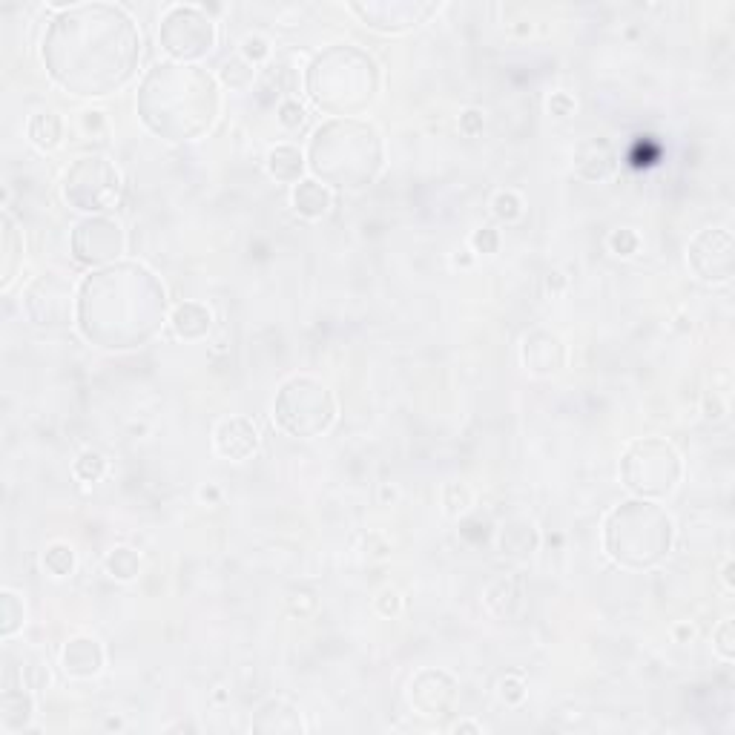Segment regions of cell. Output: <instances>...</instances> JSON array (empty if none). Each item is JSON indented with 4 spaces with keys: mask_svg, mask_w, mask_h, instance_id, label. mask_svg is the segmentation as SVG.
Returning <instances> with one entry per match:
<instances>
[{
    "mask_svg": "<svg viewBox=\"0 0 735 735\" xmlns=\"http://www.w3.org/2000/svg\"><path fill=\"white\" fill-rule=\"evenodd\" d=\"M41 55L61 90L78 98H107L135 78L141 32L130 12L115 3H75L52 18Z\"/></svg>",
    "mask_w": 735,
    "mask_h": 735,
    "instance_id": "cell-1",
    "label": "cell"
},
{
    "mask_svg": "<svg viewBox=\"0 0 735 735\" xmlns=\"http://www.w3.org/2000/svg\"><path fill=\"white\" fill-rule=\"evenodd\" d=\"M167 322V290L156 273L138 262L92 270L78 288L75 325L104 351L147 345Z\"/></svg>",
    "mask_w": 735,
    "mask_h": 735,
    "instance_id": "cell-2",
    "label": "cell"
},
{
    "mask_svg": "<svg viewBox=\"0 0 735 735\" xmlns=\"http://www.w3.org/2000/svg\"><path fill=\"white\" fill-rule=\"evenodd\" d=\"M138 118L164 141H196L213 130L222 112L219 81L201 67L164 61L144 75L138 98Z\"/></svg>",
    "mask_w": 735,
    "mask_h": 735,
    "instance_id": "cell-3",
    "label": "cell"
},
{
    "mask_svg": "<svg viewBox=\"0 0 735 735\" xmlns=\"http://www.w3.org/2000/svg\"><path fill=\"white\" fill-rule=\"evenodd\" d=\"M385 164L379 133L359 118H331L316 127L308 144V167L325 187L359 190L374 184Z\"/></svg>",
    "mask_w": 735,
    "mask_h": 735,
    "instance_id": "cell-4",
    "label": "cell"
},
{
    "mask_svg": "<svg viewBox=\"0 0 735 735\" xmlns=\"http://www.w3.org/2000/svg\"><path fill=\"white\" fill-rule=\"evenodd\" d=\"M305 90L322 112L334 118H357L377 98V61L354 44L328 46L311 61Z\"/></svg>",
    "mask_w": 735,
    "mask_h": 735,
    "instance_id": "cell-5",
    "label": "cell"
},
{
    "mask_svg": "<svg viewBox=\"0 0 735 735\" xmlns=\"http://www.w3.org/2000/svg\"><path fill=\"white\" fill-rule=\"evenodd\" d=\"M672 540H675L672 517L649 500L621 503L606 517V526H603L606 555L624 569L658 566L669 555Z\"/></svg>",
    "mask_w": 735,
    "mask_h": 735,
    "instance_id": "cell-6",
    "label": "cell"
},
{
    "mask_svg": "<svg viewBox=\"0 0 735 735\" xmlns=\"http://www.w3.org/2000/svg\"><path fill=\"white\" fill-rule=\"evenodd\" d=\"M273 420L299 440L322 437L336 423V400L325 382L313 377H290L273 402Z\"/></svg>",
    "mask_w": 735,
    "mask_h": 735,
    "instance_id": "cell-7",
    "label": "cell"
},
{
    "mask_svg": "<svg viewBox=\"0 0 735 735\" xmlns=\"http://www.w3.org/2000/svg\"><path fill=\"white\" fill-rule=\"evenodd\" d=\"M681 457L667 440L644 437L626 448L621 460V480L641 500H664L681 483Z\"/></svg>",
    "mask_w": 735,
    "mask_h": 735,
    "instance_id": "cell-8",
    "label": "cell"
},
{
    "mask_svg": "<svg viewBox=\"0 0 735 735\" xmlns=\"http://www.w3.org/2000/svg\"><path fill=\"white\" fill-rule=\"evenodd\" d=\"M61 190H64V199L75 210L90 213V216H104L121 201L124 181L110 158L84 156L64 173Z\"/></svg>",
    "mask_w": 735,
    "mask_h": 735,
    "instance_id": "cell-9",
    "label": "cell"
},
{
    "mask_svg": "<svg viewBox=\"0 0 735 735\" xmlns=\"http://www.w3.org/2000/svg\"><path fill=\"white\" fill-rule=\"evenodd\" d=\"M219 41V29L216 21L201 9V6H187V3H176L170 6L161 23H158V44L161 49L179 61H199L213 52V46Z\"/></svg>",
    "mask_w": 735,
    "mask_h": 735,
    "instance_id": "cell-10",
    "label": "cell"
},
{
    "mask_svg": "<svg viewBox=\"0 0 735 735\" xmlns=\"http://www.w3.org/2000/svg\"><path fill=\"white\" fill-rule=\"evenodd\" d=\"M69 245H72L75 262L87 268H107L124 256L127 233L121 222H115L112 216H87L84 222L75 224Z\"/></svg>",
    "mask_w": 735,
    "mask_h": 735,
    "instance_id": "cell-11",
    "label": "cell"
},
{
    "mask_svg": "<svg viewBox=\"0 0 735 735\" xmlns=\"http://www.w3.org/2000/svg\"><path fill=\"white\" fill-rule=\"evenodd\" d=\"M78 305V296L69 285V279L58 273H44L38 276L23 296L26 316L41 325V328H64L72 322V313Z\"/></svg>",
    "mask_w": 735,
    "mask_h": 735,
    "instance_id": "cell-12",
    "label": "cell"
},
{
    "mask_svg": "<svg viewBox=\"0 0 735 735\" xmlns=\"http://www.w3.org/2000/svg\"><path fill=\"white\" fill-rule=\"evenodd\" d=\"M690 265L704 282H730L735 268L733 233L727 227H710L701 230L690 242Z\"/></svg>",
    "mask_w": 735,
    "mask_h": 735,
    "instance_id": "cell-13",
    "label": "cell"
},
{
    "mask_svg": "<svg viewBox=\"0 0 735 735\" xmlns=\"http://www.w3.org/2000/svg\"><path fill=\"white\" fill-rule=\"evenodd\" d=\"M440 3H420V0H379V3H351V12H357L362 21L379 32H405L428 21Z\"/></svg>",
    "mask_w": 735,
    "mask_h": 735,
    "instance_id": "cell-14",
    "label": "cell"
},
{
    "mask_svg": "<svg viewBox=\"0 0 735 735\" xmlns=\"http://www.w3.org/2000/svg\"><path fill=\"white\" fill-rule=\"evenodd\" d=\"M408 698H411L414 710L420 715L443 718V715H448L457 707L460 687L443 669H423V672L414 675V681L408 687Z\"/></svg>",
    "mask_w": 735,
    "mask_h": 735,
    "instance_id": "cell-15",
    "label": "cell"
},
{
    "mask_svg": "<svg viewBox=\"0 0 735 735\" xmlns=\"http://www.w3.org/2000/svg\"><path fill=\"white\" fill-rule=\"evenodd\" d=\"M216 451L222 454L224 460H233V463H242L247 457L256 454L259 448V428L253 420L247 417H230L216 428Z\"/></svg>",
    "mask_w": 735,
    "mask_h": 735,
    "instance_id": "cell-16",
    "label": "cell"
},
{
    "mask_svg": "<svg viewBox=\"0 0 735 735\" xmlns=\"http://www.w3.org/2000/svg\"><path fill=\"white\" fill-rule=\"evenodd\" d=\"M563 362H566V348L560 336L549 334V331H532L523 339V365L532 374H540V377L557 374Z\"/></svg>",
    "mask_w": 735,
    "mask_h": 735,
    "instance_id": "cell-17",
    "label": "cell"
},
{
    "mask_svg": "<svg viewBox=\"0 0 735 735\" xmlns=\"http://www.w3.org/2000/svg\"><path fill=\"white\" fill-rule=\"evenodd\" d=\"M253 733L296 735L305 733V724H302V715L293 704L282 701V698H270L253 715Z\"/></svg>",
    "mask_w": 735,
    "mask_h": 735,
    "instance_id": "cell-18",
    "label": "cell"
},
{
    "mask_svg": "<svg viewBox=\"0 0 735 735\" xmlns=\"http://www.w3.org/2000/svg\"><path fill=\"white\" fill-rule=\"evenodd\" d=\"M104 669V646L90 635H78L64 646V672L72 678H95Z\"/></svg>",
    "mask_w": 735,
    "mask_h": 735,
    "instance_id": "cell-19",
    "label": "cell"
},
{
    "mask_svg": "<svg viewBox=\"0 0 735 735\" xmlns=\"http://www.w3.org/2000/svg\"><path fill=\"white\" fill-rule=\"evenodd\" d=\"M35 718V698L23 687H9L0 695V727L3 733H23Z\"/></svg>",
    "mask_w": 735,
    "mask_h": 735,
    "instance_id": "cell-20",
    "label": "cell"
},
{
    "mask_svg": "<svg viewBox=\"0 0 735 735\" xmlns=\"http://www.w3.org/2000/svg\"><path fill=\"white\" fill-rule=\"evenodd\" d=\"M331 201V187H325L322 181L302 179L293 187V207L305 219H322L331 210Z\"/></svg>",
    "mask_w": 735,
    "mask_h": 735,
    "instance_id": "cell-21",
    "label": "cell"
},
{
    "mask_svg": "<svg viewBox=\"0 0 735 735\" xmlns=\"http://www.w3.org/2000/svg\"><path fill=\"white\" fill-rule=\"evenodd\" d=\"M615 164V153L612 147L603 141V138H592V141H583L575 153V167L583 179H603Z\"/></svg>",
    "mask_w": 735,
    "mask_h": 735,
    "instance_id": "cell-22",
    "label": "cell"
},
{
    "mask_svg": "<svg viewBox=\"0 0 735 735\" xmlns=\"http://www.w3.org/2000/svg\"><path fill=\"white\" fill-rule=\"evenodd\" d=\"M0 285L3 290L12 288V282H15V276H18V270L23 268V239H21V230H18V224L12 222V216L6 213L3 216V259H0Z\"/></svg>",
    "mask_w": 735,
    "mask_h": 735,
    "instance_id": "cell-23",
    "label": "cell"
},
{
    "mask_svg": "<svg viewBox=\"0 0 735 735\" xmlns=\"http://www.w3.org/2000/svg\"><path fill=\"white\" fill-rule=\"evenodd\" d=\"M170 325H173V331L176 336L181 339H201V336H207L210 331V325H213V316L210 311L199 305V302H184L179 305L173 316H170Z\"/></svg>",
    "mask_w": 735,
    "mask_h": 735,
    "instance_id": "cell-24",
    "label": "cell"
},
{
    "mask_svg": "<svg viewBox=\"0 0 735 735\" xmlns=\"http://www.w3.org/2000/svg\"><path fill=\"white\" fill-rule=\"evenodd\" d=\"M268 173L276 181H285V184H296L305 173V156L302 150L282 144V147H273L268 156Z\"/></svg>",
    "mask_w": 735,
    "mask_h": 735,
    "instance_id": "cell-25",
    "label": "cell"
},
{
    "mask_svg": "<svg viewBox=\"0 0 735 735\" xmlns=\"http://www.w3.org/2000/svg\"><path fill=\"white\" fill-rule=\"evenodd\" d=\"M29 138L38 150H55L64 138V121L52 110H41L29 121Z\"/></svg>",
    "mask_w": 735,
    "mask_h": 735,
    "instance_id": "cell-26",
    "label": "cell"
},
{
    "mask_svg": "<svg viewBox=\"0 0 735 735\" xmlns=\"http://www.w3.org/2000/svg\"><path fill=\"white\" fill-rule=\"evenodd\" d=\"M23 618H26V606L23 598L12 589L0 592V635L9 641L12 635H18L23 629Z\"/></svg>",
    "mask_w": 735,
    "mask_h": 735,
    "instance_id": "cell-27",
    "label": "cell"
},
{
    "mask_svg": "<svg viewBox=\"0 0 735 735\" xmlns=\"http://www.w3.org/2000/svg\"><path fill=\"white\" fill-rule=\"evenodd\" d=\"M107 572L115 580H133L141 572V560H138L133 549L118 546V549H112L110 555H107Z\"/></svg>",
    "mask_w": 735,
    "mask_h": 735,
    "instance_id": "cell-28",
    "label": "cell"
},
{
    "mask_svg": "<svg viewBox=\"0 0 735 735\" xmlns=\"http://www.w3.org/2000/svg\"><path fill=\"white\" fill-rule=\"evenodd\" d=\"M46 572H52L55 578H67L75 569V552L69 543H52L44 552Z\"/></svg>",
    "mask_w": 735,
    "mask_h": 735,
    "instance_id": "cell-29",
    "label": "cell"
},
{
    "mask_svg": "<svg viewBox=\"0 0 735 735\" xmlns=\"http://www.w3.org/2000/svg\"><path fill=\"white\" fill-rule=\"evenodd\" d=\"M253 78H256V69L245 58H233L222 67V81L230 90H247L253 84Z\"/></svg>",
    "mask_w": 735,
    "mask_h": 735,
    "instance_id": "cell-30",
    "label": "cell"
},
{
    "mask_svg": "<svg viewBox=\"0 0 735 735\" xmlns=\"http://www.w3.org/2000/svg\"><path fill=\"white\" fill-rule=\"evenodd\" d=\"M72 474H75L81 483H98V480L107 474V460H104L98 451H84V454L75 460Z\"/></svg>",
    "mask_w": 735,
    "mask_h": 735,
    "instance_id": "cell-31",
    "label": "cell"
},
{
    "mask_svg": "<svg viewBox=\"0 0 735 735\" xmlns=\"http://www.w3.org/2000/svg\"><path fill=\"white\" fill-rule=\"evenodd\" d=\"M443 506H446V512L451 517L463 514L471 506V491L466 486H460V483H451V486H446V494H443Z\"/></svg>",
    "mask_w": 735,
    "mask_h": 735,
    "instance_id": "cell-32",
    "label": "cell"
},
{
    "mask_svg": "<svg viewBox=\"0 0 735 735\" xmlns=\"http://www.w3.org/2000/svg\"><path fill=\"white\" fill-rule=\"evenodd\" d=\"M735 626L733 621H724V624L715 629V649H718V655L724 658V661H733L735 658Z\"/></svg>",
    "mask_w": 735,
    "mask_h": 735,
    "instance_id": "cell-33",
    "label": "cell"
},
{
    "mask_svg": "<svg viewBox=\"0 0 735 735\" xmlns=\"http://www.w3.org/2000/svg\"><path fill=\"white\" fill-rule=\"evenodd\" d=\"M279 124L288 127V130H299V127L305 124V110H302V104H299V101H285V104L279 107Z\"/></svg>",
    "mask_w": 735,
    "mask_h": 735,
    "instance_id": "cell-34",
    "label": "cell"
},
{
    "mask_svg": "<svg viewBox=\"0 0 735 735\" xmlns=\"http://www.w3.org/2000/svg\"><path fill=\"white\" fill-rule=\"evenodd\" d=\"M242 52H245V61H250L253 67L262 61V58H268L270 55V46L265 38H259V35H247L245 41H242Z\"/></svg>",
    "mask_w": 735,
    "mask_h": 735,
    "instance_id": "cell-35",
    "label": "cell"
},
{
    "mask_svg": "<svg viewBox=\"0 0 735 735\" xmlns=\"http://www.w3.org/2000/svg\"><path fill=\"white\" fill-rule=\"evenodd\" d=\"M494 213H497L500 219L512 222V219L520 216V199H517L514 193H500V196L494 199Z\"/></svg>",
    "mask_w": 735,
    "mask_h": 735,
    "instance_id": "cell-36",
    "label": "cell"
},
{
    "mask_svg": "<svg viewBox=\"0 0 735 735\" xmlns=\"http://www.w3.org/2000/svg\"><path fill=\"white\" fill-rule=\"evenodd\" d=\"M612 250H615L618 256H632V253L638 250V236H635L632 230H618V233L612 236Z\"/></svg>",
    "mask_w": 735,
    "mask_h": 735,
    "instance_id": "cell-37",
    "label": "cell"
},
{
    "mask_svg": "<svg viewBox=\"0 0 735 735\" xmlns=\"http://www.w3.org/2000/svg\"><path fill=\"white\" fill-rule=\"evenodd\" d=\"M500 695H503L509 704H520V701L526 698V687H523V681H520V678L509 675V678H503V681H500Z\"/></svg>",
    "mask_w": 735,
    "mask_h": 735,
    "instance_id": "cell-38",
    "label": "cell"
},
{
    "mask_svg": "<svg viewBox=\"0 0 735 735\" xmlns=\"http://www.w3.org/2000/svg\"><path fill=\"white\" fill-rule=\"evenodd\" d=\"M471 245L477 247L480 253H494L497 245H500V236H497V230H494V227H486V230H477V233H474Z\"/></svg>",
    "mask_w": 735,
    "mask_h": 735,
    "instance_id": "cell-39",
    "label": "cell"
},
{
    "mask_svg": "<svg viewBox=\"0 0 735 735\" xmlns=\"http://www.w3.org/2000/svg\"><path fill=\"white\" fill-rule=\"evenodd\" d=\"M379 612L382 615H397L400 612V595L397 592H382L379 595Z\"/></svg>",
    "mask_w": 735,
    "mask_h": 735,
    "instance_id": "cell-40",
    "label": "cell"
},
{
    "mask_svg": "<svg viewBox=\"0 0 735 735\" xmlns=\"http://www.w3.org/2000/svg\"><path fill=\"white\" fill-rule=\"evenodd\" d=\"M463 130H466L468 135L480 133V130H483V115L477 110H468L466 115H463Z\"/></svg>",
    "mask_w": 735,
    "mask_h": 735,
    "instance_id": "cell-41",
    "label": "cell"
},
{
    "mask_svg": "<svg viewBox=\"0 0 735 735\" xmlns=\"http://www.w3.org/2000/svg\"><path fill=\"white\" fill-rule=\"evenodd\" d=\"M572 107H575V104H572L566 95H555V98H552V104H549V110L555 112V115H569Z\"/></svg>",
    "mask_w": 735,
    "mask_h": 735,
    "instance_id": "cell-42",
    "label": "cell"
},
{
    "mask_svg": "<svg viewBox=\"0 0 735 735\" xmlns=\"http://www.w3.org/2000/svg\"><path fill=\"white\" fill-rule=\"evenodd\" d=\"M454 733H480V727L477 724H457Z\"/></svg>",
    "mask_w": 735,
    "mask_h": 735,
    "instance_id": "cell-43",
    "label": "cell"
},
{
    "mask_svg": "<svg viewBox=\"0 0 735 735\" xmlns=\"http://www.w3.org/2000/svg\"><path fill=\"white\" fill-rule=\"evenodd\" d=\"M730 572H733V563L727 560V566H724V583H727V589H733V575Z\"/></svg>",
    "mask_w": 735,
    "mask_h": 735,
    "instance_id": "cell-44",
    "label": "cell"
}]
</instances>
